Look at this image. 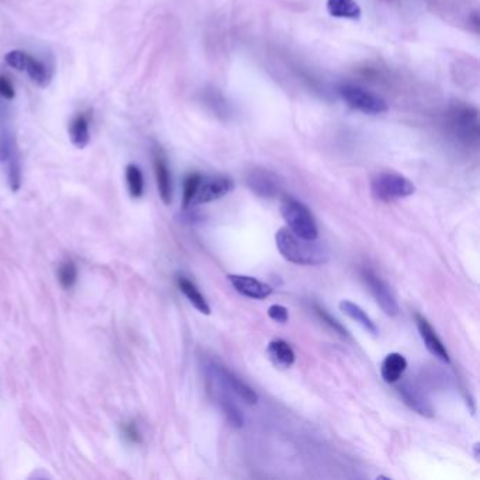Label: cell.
Instances as JSON below:
<instances>
[{
    "label": "cell",
    "mask_w": 480,
    "mask_h": 480,
    "mask_svg": "<svg viewBox=\"0 0 480 480\" xmlns=\"http://www.w3.org/2000/svg\"><path fill=\"white\" fill-rule=\"evenodd\" d=\"M280 214L287 228L306 240H317L318 227L314 216L306 205L292 196H284L280 203Z\"/></svg>",
    "instance_id": "2"
},
{
    "label": "cell",
    "mask_w": 480,
    "mask_h": 480,
    "mask_svg": "<svg viewBox=\"0 0 480 480\" xmlns=\"http://www.w3.org/2000/svg\"><path fill=\"white\" fill-rule=\"evenodd\" d=\"M125 181L131 198L139 199L144 195V177L137 165L130 164L125 168Z\"/></svg>",
    "instance_id": "22"
},
{
    "label": "cell",
    "mask_w": 480,
    "mask_h": 480,
    "mask_svg": "<svg viewBox=\"0 0 480 480\" xmlns=\"http://www.w3.org/2000/svg\"><path fill=\"white\" fill-rule=\"evenodd\" d=\"M5 62L19 72H26L30 76V79L40 88H46L50 85L51 72L48 67L43 61L32 57L30 54L19 50L11 51L9 54H6Z\"/></svg>",
    "instance_id": "5"
},
{
    "label": "cell",
    "mask_w": 480,
    "mask_h": 480,
    "mask_svg": "<svg viewBox=\"0 0 480 480\" xmlns=\"http://www.w3.org/2000/svg\"><path fill=\"white\" fill-rule=\"evenodd\" d=\"M68 134L71 142L76 148H85L90 141V128H89V116L86 113H78L72 117Z\"/></svg>",
    "instance_id": "16"
},
{
    "label": "cell",
    "mask_w": 480,
    "mask_h": 480,
    "mask_svg": "<svg viewBox=\"0 0 480 480\" xmlns=\"http://www.w3.org/2000/svg\"><path fill=\"white\" fill-rule=\"evenodd\" d=\"M327 11L334 18L350 20H358L362 15V11L355 0H329Z\"/></svg>",
    "instance_id": "20"
},
{
    "label": "cell",
    "mask_w": 480,
    "mask_h": 480,
    "mask_svg": "<svg viewBox=\"0 0 480 480\" xmlns=\"http://www.w3.org/2000/svg\"><path fill=\"white\" fill-rule=\"evenodd\" d=\"M234 189V182L227 177H216L207 181L200 182V186L193 198L192 206L206 205L214 200H219L228 195Z\"/></svg>",
    "instance_id": "9"
},
{
    "label": "cell",
    "mask_w": 480,
    "mask_h": 480,
    "mask_svg": "<svg viewBox=\"0 0 480 480\" xmlns=\"http://www.w3.org/2000/svg\"><path fill=\"white\" fill-rule=\"evenodd\" d=\"M275 241L280 255L296 265H322L330 259V249L326 244L301 238L287 227L277 230Z\"/></svg>",
    "instance_id": "1"
},
{
    "label": "cell",
    "mask_w": 480,
    "mask_h": 480,
    "mask_svg": "<svg viewBox=\"0 0 480 480\" xmlns=\"http://www.w3.org/2000/svg\"><path fill=\"white\" fill-rule=\"evenodd\" d=\"M371 191L376 200L389 203L411 196L416 188L411 181L400 174L380 172L372 178Z\"/></svg>",
    "instance_id": "3"
},
{
    "label": "cell",
    "mask_w": 480,
    "mask_h": 480,
    "mask_svg": "<svg viewBox=\"0 0 480 480\" xmlns=\"http://www.w3.org/2000/svg\"><path fill=\"white\" fill-rule=\"evenodd\" d=\"M397 392L402 397V400L404 402V404L416 411L417 414L423 416V417H427V418H431L435 416V411H434V407L432 404L430 403V400L425 397V395H423V392L416 388L414 385L409 383V382H404L402 383L399 388H397Z\"/></svg>",
    "instance_id": "11"
},
{
    "label": "cell",
    "mask_w": 480,
    "mask_h": 480,
    "mask_svg": "<svg viewBox=\"0 0 480 480\" xmlns=\"http://www.w3.org/2000/svg\"><path fill=\"white\" fill-rule=\"evenodd\" d=\"M340 310L348 315L350 318H352L354 322H357L358 324H361L369 334L372 336H378L379 330L376 327V324L372 322V318L365 313L364 308H361L358 304L350 301V300H343L340 303Z\"/></svg>",
    "instance_id": "18"
},
{
    "label": "cell",
    "mask_w": 480,
    "mask_h": 480,
    "mask_svg": "<svg viewBox=\"0 0 480 480\" xmlns=\"http://www.w3.org/2000/svg\"><path fill=\"white\" fill-rule=\"evenodd\" d=\"M58 280L64 289H72L78 280V269L72 261H65L58 268Z\"/></svg>",
    "instance_id": "23"
},
{
    "label": "cell",
    "mask_w": 480,
    "mask_h": 480,
    "mask_svg": "<svg viewBox=\"0 0 480 480\" xmlns=\"http://www.w3.org/2000/svg\"><path fill=\"white\" fill-rule=\"evenodd\" d=\"M178 286L181 289V292L185 294V297L191 301V304L200 313L203 314H210V306L207 303V300L205 299V296L200 293V290L196 287V284L189 280L188 277L179 276L178 277Z\"/></svg>",
    "instance_id": "19"
},
{
    "label": "cell",
    "mask_w": 480,
    "mask_h": 480,
    "mask_svg": "<svg viewBox=\"0 0 480 480\" xmlns=\"http://www.w3.org/2000/svg\"><path fill=\"white\" fill-rule=\"evenodd\" d=\"M416 323H417L420 337H421L425 348L430 351V354L434 355L441 362L449 364V354H448L445 345L442 344V341L439 340V337L437 336L435 330L428 323V320L420 314H416Z\"/></svg>",
    "instance_id": "12"
},
{
    "label": "cell",
    "mask_w": 480,
    "mask_h": 480,
    "mask_svg": "<svg viewBox=\"0 0 480 480\" xmlns=\"http://www.w3.org/2000/svg\"><path fill=\"white\" fill-rule=\"evenodd\" d=\"M247 185L249 189L261 198L272 199L280 192V182L276 175L265 170H254L247 177Z\"/></svg>",
    "instance_id": "10"
},
{
    "label": "cell",
    "mask_w": 480,
    "mask_h": 480,
    "mask_svg": "<svg viewBox=\"0 0 480 480\" xmlns=\"http://www.w3.org/2000/svg\"><path fill=\"white\" fill-rule=\"evenodd\" d=\"M268 358L279 369H287L294 364L296 355L293 348L283 340H273L266 350Z\"/></svg>",
    "instance_id": "15"
},
{
    "label": "cell",
    "mask_w": 480,
    "mask_h": 480,
    "mask_svg": "<svg viewBox=\"0 0 480 480\" xmlns=\"http://www.w3.org/2000/svg\"><path fill=\"white\" fill-rule=\"evenodd\" d=\"M227 277L230 283L233 284V287L245 297L262 300L272 294V287L255 277L244 276V275H228Z\"/></svg>",
    "instance_id": "13"
},
{
    "label": "cell",
    "mask_w": 480,
    "mask_h": 480,
    "mask_svg": "<svg viewBox=\"0 0 480 480\" xmlns=\"http://www.w3.org/2000/svg\"><path fill=\"white\" fill-rule=\"evenodd\" d=\"M338 92L344 102L352 107L354 110H358L365 114H382L388 111V103L380 96L351 83H344L338 88Z\"/></svg>",
    "instance_id": "4"
},
{
    "label": "cell",
    "mask_w": 480,
    "mask_h": 480,
    "mask_svg": "<svg viewBox=\"0 0 480 480\" xmlns=\"http://www.w3.org/2000/svg\"><path fill=\"white\" fill-rule=\"evenodd\" d=\"M362 280L365 282L368 290L379 304V307L388 314V315H397L399 314V304L392 293L389 284L372 269L364 268L361 272Z\"/></svg>",
    "instance_id": "7"
},
{
    "label": "cell",
    "mask_w": 480,
    "mask_h": 480,
    "mask_svg": "<svg viewBox=\"0 0 480 480\" xmlns=\"http://www.w3.org/2000/svg\"><path fill=\"white\" fill-rule=\"evenodd\" d=\"M0 165L6 167L8 181L12 192H18L22 186V165L15 137L11 131H0Z\"/></svg>",
    "instance_id": "6"
},
{
    "label": "cell",
    "mask_w": 480,
    "mask_h": 480,
    "mask_svg": "<svg viewBox=\"0 0 480 480\" xmlns=\"http://www.w3.org/2000/svg\"><path fill=\"white\" fill-rule=\"evenodd\" d=\"M123 434H124V437L128 441H131L134 444H139L141 442V435H139V432H138V430H137V427L134 424H125L123 427Z\"/></svg>",
    "instance_id": "28"
},
{
    "label": "cell",
    "mask_w": 480,
    "mask_h": 480,
    "mask_svg": "<svg viewBox=\"0 0 480 480\" xmlns=\"http://www.w3.org/2000/svg\"><path fill=\"white\" fill-rule=\"evenodd\" d=\"M202 175L200 174H189L184 182V200H182V207L188 209L192 206L193 198L200 186L202 182Z\"/></svg>",
    "instance_id": "24"
},
{
    "label": "cell",
    "mask_w": 480,
    "mask_h": 480,
    "mask_svg": "<svg viewBox=\"0 0 480 480\" xmlns=\"http://www.w3.org/2000/svg\"><path fill=\"white\" fill-rule=\"evenodd\" d=\"M314 311L315 314L323 320V323H326L331 330H334V333L340 334L341 337H348V331L345 330V327L338 322V320H336L331 314H329L323 307H320L318 304H314Z\"/></svg>",
    "instance_id": "25"
},
{
    "label": "cell",
    "mask_w": 480,
    "mask_h": 480,
    "mask_svg": "<svg viewBox=\"0 0 480 480\" xmlns=\"http://www.w3.org/2000/svg\"><path fill=\"white\" fill-rule=\"evenodd\" d=\"M268 315L273 320V322L280 323V324L287 323V320H289L287 308L284 306H280V304H272L268 308Z\"/></svg>",
    "instance_id": "26"
},
{
    "label": "cell",
    "mask_w": 480,
    "mask_h": 480,
    "mask_svg": "<svg viewBox=\"0 0 480 480\" xmlns=\"http://www.w3.org/2000/svg\"><path fill=\"white\" fill-rule=\"evenodd\" d=\"M406 369L407 359L399 352H392L383 359L380 365V375L386 383H396L406 372Z\"/></svg>",
    "instance_id": "17"
},
{
    "label": "cell",
    "mask_w": 480,
    "mask_h": 480,
    "mask_svg": "<svg viewBox=\"0 0 480 480\" xmlns=\"http://www.w3.org/2000/svg\"><path fill=\"white\" fill-rule=\"evenodd\" d=\"M209 371L214 380L223 388L238 396L241 400H244L247 404H256L258 403V395L256 392L247 385L244 380H241L235 373L226 369L224 366L212 364L209 366Z\"/></svg>",
    "instance_id": "8"
},
{
    "label": "cell",
    "mask_w": 480,
    "mask_h": 480,
    "mask_svg": "<svg viewBox=\"0 0 480 480\" xmlns=\"http://www.w3.org/2000/svg\"><path fill=\"white\" fill-rule=\"evenodd\" d=\"M217 400H219V404H220L227 421L230 423V425L234 428H242L245 420H244L240 409L237 407V404L230 399V396H227V395L221 396L220 395Z\"/></svg>",
    "instance_id": "21"
},
{
    "label": "cell",
    "mask_w": 480,
    "mask_h": 480,
    "mask_svg": "<svg viewBox=\"0 0 480 480\" xmlns=\"http://www.w3.org/2000/svg\"><path fill=\"white\" fill-rule=\"evenodd\" d=\"M153 170L159 196H161L165 205H170L172 202V178L167 159L159 151H156L153 155Z\"/></svg>",
    "instance_id": "14"
},
{
    "label": "cell",
    "mask_w": 480,
    "mask_h": 480,
    "mask_svg": "<svg viewBox=\"0 0 480 480\" xmlns=\"http://www.w3.org/2000/svg\"><path fill=\"white\" fill-rule=\"evenodd\" d=\"M15 96H16V90L11 79L6 78L5 75H0V97L5 100H13Z\"/></svg>",
    "instance_id": "27"
}]
</instances>
